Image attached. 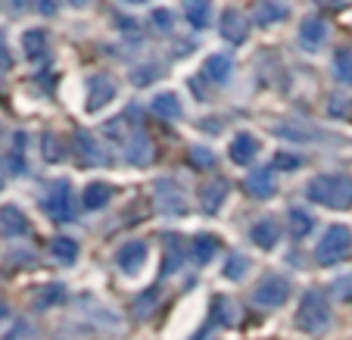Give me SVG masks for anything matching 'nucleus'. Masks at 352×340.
<instances>
[{"label": "nucleus", "instance_id": "obj_3", "mask_svg": "<svg viewBox=\"0 0 352 340\" xmlns=\"http://www.w3.org/2000/svg\"><path fill=\"white\" fill-rule=\"evenodd\" d=\"M41 209L44 215H50L54 222H72L75 219V193L72 184L66 178H56L54 184L47 187L44 200H41Z\"/></svg>", "mask_w": 352, "mask_h": 340}, {"label": "nucleus", "instance_id": "obj_35", "mask_svg": "<svg viewBox=\"0 0 352 340\" xmlns=\"http://www.w3.org/2000/svg\"><path fill=\"white\" fill-rule=\"evenodd\" d=\"M150 19H153V25L160 28V32H172V28H175V16L168 13V10H153V16H150Z\"/></svg>", "mask_w": 352, "mask_h": 340}, {"label": "nucleus", "instance_id": "obj_12", "mask_svg": "<svg viewBox=\"0 0 352 340\" xmlns=\"http://www.w3.org/2000/svg\"><path fill=\"white\" fill-rule=\"evenodd\" d=\"M75 153H78V160L85 162V166H100V162H107L103 150H100V140L94 138L91 131H85V128L75 131Z\"/></svg>", "mask_w": 352, "mask_h": 340}, {"label": "nucleus", "instance_id": "obj_2", "mask_svg": "<svg viewBox=\"0 0 352 340\" xmlns=\"http://www.w3.org/2000/svg\"><path fill=\"white\" fill-rule=\"evenodd\" d=\"M296 325L302 328L306 334H321L327 325H331V303L321 290H306L302 300H299V309H296Z\"/></svg>", "mask_w": 352, "mask_h": 340}, {"label": "nucleus", "instance_id": "obj_22", "mask_svg": "<svg viewBox=\"0 0 352 340\" xmlns=\"http://www.w3.org/2000/svg\"><path fill=\"white\" fill-rule=\"evenodd\" d=\"M50 253H54L56 262H63V266H72L75 259H78V244H75L72 237H54L50 240Z\"/></svg>", "mask_w": 352, "mask_h": 340}, {"label": "nucleus", "instance_id": "obj_42", "mask_svg": "<svg viewBox=\"0 0 352 340\" xmlns=\"http://www.w3.org/2000/svg\"><path fill=\"white\" fill-rule=\"evenodd\" d=\"M13 7H25V0H13Z\"/></svg>", "mask_w": 352, "mask_h": 340}, {"label": "nucleus", "instance_id": "obj_40", "mask_svg": "<svg viewBox=\"0 0 352 340\" xmlns=\"http://www.w3.org/2000/svg\"><path fill=\"white\" fill-rule=\"evenodd\" d=\"M7 319V303H0V321Z\"/></svg>", "mask_w": 352, "mask_h": 340}, {"label": "nucleus", "instance_id": "obj_10", "mask_svg": "<svg viewBox=\"0 0 352 340\" xmlns=\"http://www.w3.org/2000/svg\"><path fill=\"white\" fill-rule=\"evenodd\" d=\"M219 32H221V38L231 41V44H243L246 34H250V19H246L240 10L228 7L225 13H221V28Z\"/></svg>", "mask_w": 352, "mask_h": 340}, {"label": "nucleus", "instance_id": "obj_26", "mask_svg": "<svg viewBox=\"0 0 352 340\" xmlns=\"http://www.w3.org/2000/svg\"><path fill=\"white\" fill-rule=\"evenodd\" d=\"M333 75L343 85H352V50L349 47H340L337 54H333Z\"/></svg>", "mask_w": 352, "mask_h": 340}, {"label": "nucleus", "instance_id": "obj_28", "mask_svg": "<svg viewBox=\"0 0 352 340\" xmlns=\"http://www.w3.org/2000/svg\"><path fill=\"white\" fill-rule=\"evenodd\" d=\"M287 215H290V231L296 234V237H306V234H309V231H312V228H315V219H312V215L306 213V209L293 206V209H290V213H287Z\"/></svg>", "mask_w": 352, "mask_h": 340}, {"label": "nucleus", "instance_id": "obj_43", "mask_svg": "<svg viewBox=\"0 0 352 340\" xmlns=\"http://www.w3.org/2000/svg\"><path fill=\"white\" fill-rule=\"evenodd\" d=\"M125 3H144V0H125Z\"/></svg>", "mask_w": 352, "mask_h": 340}, {"label": "nucleus", "instance_id": "obj_31", "mask_svg": "<svg viewBox=\"0 0 352 340\" xmlns=\"http://www.w3.org/2000/svg\"><path fill=\"white\" fill-rule=\"evenodd\" d=\"M41 147H44L47 162H60L63 160V147H60V138H56V134H44V138H41Z\"/></svg>", "mask_w": 352, "mask_h": 340}, {"label": "nucleus", "instance_id": "obj_7", "mask_svg": "<svg viewBox=\"0 0 352 340\" xmlns=\"http://www.w3.org/2000/svg\"><path fill=\"white\" fill-rule=\"evenodd\" d=\"M299 47L302 50H309V54H315L318 47H324L327 41V22L318 19V16H306V19L299 22Z\"/></svg>", "mask_w": 352, "mask_h": 340}, {"label": "nucleus", "instance_id": "obj_30", "mask_svg": "<svg viewBox=\"0 0 352 340\" xmlns=\"http://www.w3.org/2000/svg\"><path fill=\"white\" fill-rule=\"evenodd\" d=\"M128 160H131L134 166H144V162L153 160V147H150L144 138H138L134 144H128Z\"/></svg>", "mask_w": 352, "mask_h": 340}, {"label": "nucleus", "instance_id": "obj_20", "mask_svg": "<svg viewBox=\"0 0 352 340\" xmlns=\"http://www.w3.org/2000/svg\"><path fill=\"white\" fill-rule=\"evenodd\" d=\"M246 193H250V197H272L274 193L272 169H256V172H250V178H246Z\"/></svg>", "mask_w": 352, "mask_h": 340}, {"label": "nucleus", "instance_id": "obj_18", "mask_svg": "<svg viewBox=\"0 0 352 340\" xmlns=\"http://www.w3.org/2000/svg\"><path fill=\"white\" fill-rule=\"evenodd\" d=\"M231 72H234V60L228 54H212L206 60V66H203V75L209 81H215V85H225L231 78Z\"/></svg>", "mask_w": 352, "mask_h": 340}, {"label": "nucleus", "instance_id": "obj_5", "mask_svg": "<svg viewBox=\"0 0 352 340\" xmlns=\"http://www.w3.org/2000/svg\"><path fill=\"white\" fill-rule=\"evenodd\" d=\"M287 300H290V281H287L284 275H274V272L265 275L253 290V303L259 309H278V306H284Z\"/></svg>", "mask_w": 352, "mask_h": 340}, {"label": "nucleus", "instance_id": "obj_25", "mask_svg": "<svg viewBox=\"0 0 352 340\" xmlns=\"http://www.w3.org/2000/svg\"><path fill=\"white\" fill-rule=\"evenodd\" d=\"M162 244H166V259H162V275H172V272H178V266H181V240L178 237H172V234H166L162 237Z\"/></svg>", "mask_w": 352, "mask_h": 340}, {"label": "nucleus", "instance_id": "obj_8", "mask_svg": "<svg viewBox=\"0 0 352 340\" xmlns=\"http://www.w3.org/2000/svg\"><path fill=\"white\" fill-rule=\"evenodd\" d=\"M228 156H231L234 166H250V162L259 156V138L250 131L234 134V140L228 144Z\"/></svg>", "mask_w": 352, "mask_h": 340}, {"label": "nucleus", "instance_id": "obj_41", "mask_svg": "<svg viewBox=\"0 0 352 340\" xmlns=\"http://www.w3.org/2000/svg\"><path fill=\"white\" fill-rule=\"evenodd\" d=\"M69 3H72V7H85L87 0H69Z\"/></svg>", "mask_w": 352, "mask_h": 340}, {"label": "nucleus", "instance_id": "obj_34", "mask_svg": "<svg viewBox=\"0 0 352 340\" xmlns=\"http://www.w3.org/2000/svg\"><path fill=\"white\" fill-rule=\"evenodd\" d=\"M190 162H193L197 169H212V166H215V156L209 153L206 147H193V150H190Z\"/></svg>", "mask_w": 352, "mask_h": 340}, {"label": "nucleus", "instance_id": "obj_9", "mask_svg": "<svg viewBox=\"0 0 352 340\" xmlns=\"http://www.w3.org/2000/svg\"><path fill=\"white\" fill-rule=\"evenodd\" d=\"M144 262H146L144 240H128V244L119 247V253H116V266H119V272H125V275H138L140 268H144Z\"/></svg>", "mask_w": 352, "mask_h": 340}, {"label": "nucleus", "instance_id": "obj_11", "mask_svg": "<svg viewBox=\"0 0 352 340\" xmlns=\"http://www.w3.org/2000/svg\"><path fill=\"white\" fill-rule=\"evenodd\" d=\"M228 193H231V184L225 178H209L206 184L199 187V203H203V209L209 215H215L221 209V203L228 200Z\"/></svg>", "mask_w": 352, "mask_h": 340}, {"label": "nucleus", "instance_id": "obj_6", "mask_svg": "<svg viewBox=\"0 0 352 340\" xmlns=\"http://www.w3.org/2000/svg\"><path fill=\"white\" fill-rule=\"evenodd\" d=\"M116 94H119V87H116V81L109 78V75H91L85 85V107L87 113H97V109H103L107 103L116 100Z\"/></svg>", "mask_w": 352, "mask_h": 340}, {"label": "nucleus", "instance_id": "obj_32", "mask_svg": "<svg viewBox=\"0 0 352 340\" xmlns=\"http://www.w3.org/2000/svg\"><path fill=\"white\" fill-rule=\"evenodd\" d=\"M22 144H25V134H16V147L10 150V166H13V172H25L28 169L25 153H22Z\"/></svg>", "mask_w": 352, "mask_h": 340}, {"label": "nucleus", "instance_id": "obj_37", "mask_svg": "<svg viewBox=\"0 0 352 340\" xmlns=\"http://www.w3.org/2000/svg\"><path fill=\"white\" fill-rule=\"evenodd\" d=\"M38 10L44 16H54L56 13V0H38Z\"/></svg>", "mask_w": 352, "mask_h": 340}, {"label": "nucleus", "instance_id": "obj_21", "mask_svg": "<svg viewBox=\"0 0 352 340\" xmlns=\"http://www.w3.org/2000/svg\"><path fill=\"white\" fill-rule=\"evenodd\" d=\"M284 19H287L284 3H274V0H262V3H256V13H253L256 25H272V22H284Z\"/></svg>", "mask_w": 352, "mask_h": 340}, {"label": "nucleus", "instance_id": "obj_15", "mask_svg": "<svg viewBox=\"0 0 352 340\" xmlns=\"http://www.w3.org/2000/svg\"><path fill=\"white\" fill-rule=\"evenodd\" d=\"M47 47H50V38H47L44 28H25L22 32V54L28 60H44Z\"/></svg>", "mask_w": 352, "mask_h": 340}, {"label": "nucleus", "instance_id": "obj_14", "mask_svg": "<svg viewBox=\"0 0 352 340\" xmlns=\"http://www.w3.org/2000/svg\"><path fill=\"white\" fill-rule=\"evenodd\" d=\"M250 240H253L259 250H274L280 240V228L274 219H259L253 228H250Z\"/></svg>", "mask_w": 352, "mask_h": 340}, {"label": "nucleus", "instance_id": "obj_17", "mask_svg": "<svg viewBox=\"0 0 352 340\" xmlns=\"http://www.w3.org/2000/svg\"><path fill=\"white\" fill-rule=\"evenodd\" d=\"M109 200H113V184H107V181H91L81 193V206L85 209H103Z\"/></svg>", "mask_w": 352, "mask_h": 340}, {"label": "nucleus", "instance_id": "obj_36", "mask_svg": "<svg viewBox=\"0 0 352 340\" xmlns=\"http://www.w3.org/2000/svg\"><path fill=\"white\" fill-rule=\"evenodd\" d=\"M333 290H337L340 297H349V300H352V275H346V278H340L337 284H333Z\"/></svg>", "mask_w": 352, "mask_h": 340}, {"label": "nucleus", "instance_id": "obj_27", "mask_svg": "<svg viewBox=\"0 0 352 340\" xmlns=\"http://www.w3.org/2000/svg\"><path fill=\"white\" fill-rule=\"evenodd\" d=\"M212 321L215 325H234L237 321V309H234V303L228 300V297H215L212 303Z\"/></svg>", "mask_w": 352, "mask_h": 340}, {"label": "nucleus", "instance_id": "obj_38", "mask_svg": "<svg viewBox=\"0 0 352 340\" xmlns=\"http://www.w3.org/2000/svg\"><path fill=\"white\" fill-rule=\"evenodd\" d=\"M10 63H13V60H10V50H7V44H3V41H0V66L7 69Z\"/></svg>", "mask_w": 352, "mask_h": 340}, {"label": "nucleus", "instance_id": "obj_16", "mask_svg": "<svg viewBox=\"0 0 352 340\" xmlns=\"http://www.w3.org/2000/svg\"><path fill=\"white\" fill-rule=\"evenodd\" d=\"M150 109H153L156 116H162V119H168V122H175V119H181V116H184V107H181V100H178V94H175V91L156 94L153 103H150Z\"/></svg>", "mask_w": 352, "mask_h": 340}, {"label": "nucleus", "instance_id": "obj_33", "mask_svg": "<svg viewBox=\"0 0 352 340\" xmlns=\"http://www.w3.org/2000/svg\"><path fill=\"white\" fill-rule=\"evenodd\" d=\"M302 156L299 153H274V169H280V172H290V169H299L302 166Z\"/></svg>", "mask_w": 352, "mask_h": 340}, {"label": "nucleus", "instance_id": "obj_44", "mask_svg": "<svg viewBox=\"0 0 352 340\" xmlns=\"http://www.w3.org/2000/svg\"><path fill=\"white\" fill-rule=\"evenodd\" d=\"M0 187H3V175H0Z\"/></svg>", "mask_w": 352, "mask_h": 340}, {"label": "nucleus", "instance_id": "obj_1", "mask_svg": "<svg viewBox=\"0 0 352 340\" xmlns=\"http://www.w3.org/2000/svg\"><path fill=\"white\" fill-rule=\"evenodd\" d=\"M306 197L327 209H349L352 206V178L349 175H318L309 181Z\"/></svg>", "mask_w": 352, "mask_h": 340}, {"label": "nucleus", "instance_id": "obj_13", "mask_svg": "<svg viewBox=\"0 0 352 340\" xmlns=\"http://www.w3.org/2000/svg\"><path fill=\"white\" fill-rule=\"evenodd\" d=\"M28 219L19 206H0V234H7V237H22L28 234Z\"/></svg>", "mask_w": 352, "mask_h": 340}, {"label": "nucleus", "instance_id": "obj_24", "mask_svg": "<svg viewBox=\"0 0 352 340\" xmlns=\"http://www.w3.org/2000/svg\"><path fill=\"white\" fill-rule=\"evenodd\" d=\"M246 272H250V259H246L243 253H228V256H225L221 275H225L228 281H240V278H246Z\"/></svg>", "mask_w": 352, "mask_h": 340}, {"label": "nucleus", "instance_id": "obj_4", "mask_svg": "<svg viewBox=\"0 0 352 340\" xmlns=\"http://www.w3.org/2000/svg\"><path fill=\"white\" fill-rule=\"evenodd\" d=\"M349 250H352V231L346 225H331L324 231V237H321L315 259L321 266H337V262H343L349 256Z\"/></svg>", "mask_w": 352, "mask_h": 340}, {"label": "nucleus", "instance_id": "obj_23", "mask_svg": "<svg viewBox=\"0 0 352 340\" xmlns=\"http://www.w3.org/2000/svg\"><path fill=\"white\" fill-rule=\"evenodd\" d=\"M184 16L193 28L209 25V0H184Z\"/></svg>", "mask_w": 352, "mask_h": 340}, {"label": "nucleus", "instance_id": "obj_39", "mask_svg": "<svg viewBox=\"0 0 352 340\" xmlns=\"http://www.w3.org/2000/svg\"><path fill=\"white\" fill-rule=\"evenodd\" d=\"M318 7H327V10H340L343 7V0H315Z\"/></svg>", "mask_w": 352, "mask_h": 340}, {"label": "nucleus", "instance_id": "obj_29", "mask_svg": "<svg viewBox=\"0 0 352 340\" xmlns=\"http://www.w3.org/2000/svg\"><path fill=\"white\" fill-rule=\"evenodd\" d=\"M63 297H66V290H63V284H50V287H41L38 297H34V303H38L41 309L47 306H60Z\"/></svg>", "mask_w": 352, "mask_h": 340}, {"label": "nucleus", "instance_id": "obj_19", "mask_svg": "<svg viewBox=\"0 0 352 340\" xmlns=\"http://www.w3.org/2000/svg\"><path fill=\"white\" fill-rule=\"evenodd\" d=\"M219 250H221V244H219V237H212V234H197V237L190 240V256H193V262H199V266H206Z\"/></svg>", "mask_w": 352, "mask_h": 340}]
</instances>
